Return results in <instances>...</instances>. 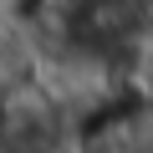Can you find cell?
I'll return each instance as SVG.
<instances>
[{"instance_id":"obj_1","label":"cell","mask_w":153,"mask_h":153,"mask_svg":"<svg viewBox=\"0 0 153 153\" xmlns=\"http://www.w3.org/2000/svg\"><path fill=\"white\" fill-rule=\"evenodd\" d=\"M153 21V0H61V41L82 61H128Z\"/></svg>"},{"instance_id":"obj_2","label":"cell","mask_w":153,"mask_h":153,"mask_svg":"<svg viewBox=\"0 0 153 153\" xmlns=\"http://www.w3.org/2000/svg\"><path fill=\"white\" fill-rule=\"evenodd\" d=\"M0 153H61L56 112L36 97H10L0 107Z\"/></svg>"}]
</instances>
